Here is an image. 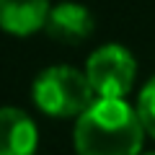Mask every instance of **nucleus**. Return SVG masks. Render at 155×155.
Returning <instances> with one entry per match:
<instances>
[{"label":"nucleus","mask_w":155,"mask_h":155,"mask_svg":"<svg viewBox=\"0 0 155 155\" xmlns=\"http://www.w3.org/2000/svg\"><path fill=\"white\" fill-rule=\"evenodd\" d=\"M137 114H140L145 132L150 137H155V75L145 83V88L137 96Z\"/></svg>","instance_id":"0eeeda50"},{"label":"nucleus","mask_w":155,"mask_h":155,"mask_svg":"<svg viewBox=\"0 0 155 155\" xmlns=\"http://www.w3.org/2000/svg\"><path fill=\"white\" fill-rule=\"evenodd\" d=\"M93 13L88 11L80 3H72V0H65V3H57V5L49 8V16H47L44 31L49 34L54 41H62V44H80L93 34Z\"/></svg>","instance_id":"20e7f679"},{"label":"nucleus","mask_w":155,"mask_h":155,"mask_svg":"<svg viewBox=\"0 0 155 155\" xmlns=\"http://www.w3.org/2000/svg\"><path fill=\"white\" fill-rule=\"evenodd\" d=\"M142 155H155V153H142Z\"/></svg>","instance_id":"6e6552de"},{"label":"nucleus","mask_w":155,"mask_h":155,"mask_svg":"<svg viewBox=\"0 0 155 155\" xmlns=\"http://www.w3.org/2000/svg\"><path fill=\"white\" fill-rule=\"evenodd\" d=\"M31 98L39 111L54 119H70L80 116L96 101L85 72L70 65H52L39 72L31 85Z\"/></svg>","instance_id":"f03ea898"},{"label":"nucleus","mask_w":155,"mask_h":155,"mask_svg":"<svg viewBox=\"0 0 155 155\" xmlns=\"http://www.w3.org/2000/svg\"><path fill=\"white\" fill-rule=\"evenodd\" d=\"M85 78L96 98H124L137 78V62L122 44H104L88 57Z\"/></svg>","instance_id":"7ed1b4c3"},{"label":"nucleus","mask_w":155,"mask_h":155,"mask_svg":"<svg viewBox=\"0 0 155 155\" xmlns=\"http://www.w3.org/2000/svg\"><path fill=\"white\" fill-rule=\"evenodd\" d=\"M49 0H0V28L13 36H31L44 28Z\"/></svg>","instance_id":"423d86ee"},{"label":"nucleus","mask_w":155,"mask_h":155,"mask_svg":"<svg viewBox=\"0 0 155 155\" xmlns=\"http://www.w3.org/2000/svg\"><path fill=\"white\" fill-rule=\"evenodd\" d=\"M142 140L140 114L124 98H96L72 129L78 155H140Z\"/></svg>","instance_id":"f257e3e1"},{"label":"nucleus","mask_w":155,"mask_h":155,"mask_svg":"<svg viewBox=\"0 0 155 155\" xmlns=\"http://www.w3.org/2000/svg\"><path fill=\"white\" fill-rule=\"evenodd\" d=\"M39 129L26 111L16 106L0 109V155H34Z\"/></svg>","instance_id":"39448f33"}]
</instances>
